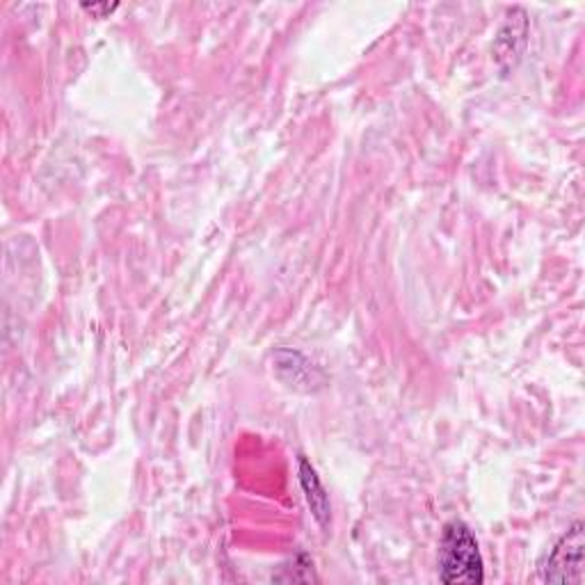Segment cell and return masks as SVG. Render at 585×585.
Segmentation results:
<instances>
[{"mask_svg": "<svg viewBox=\"0 0 585 585\" xmlns=\"http://www.w3.org/2000/svg\"><path fill=\"white\" fill-rule=\"evenodd\" d=\"M439 581L442 583H482L485 567L478 542L465 522L446 524L439 546Z\"/></svg>", "mask_w": 585, "mask_h": 585, "instance_id": "1", "label": "cell"}, {"mask_svg": "<svg viewBox=\"0 0 585 585\" xmlns=\"http://www.w3.org/2000/svg\"><path fill=\"white\" fill-rule=\"evenodd\" d=\"M583 554L585 538L583 524L576 522L551 551L542 565L544 583H583Z\"/></svg>", "mask_w": 585, "mask_h": 585, "instance_id": "2", "label": "cell"}, {"mask_svg": "<svg viewBox=\"0 0 585 585\" xmlns=\"http://www.w3.org/2000/svg\"><path fill=\"white\" fill-rule=\"evenodd\" d=\"M300 482H302V490H305L313 519L322 529H328L332 522V503H330L328 492H325L316 469L309 465L307 458H300Z\"/></svg>", "mask_w": 585, "mask_h": 585, "instance_id": "3", "label": "cell"}, {"mask_svg": "<svg viewBox=\"0 0 585 585\" xmlns=\"http://www.w3.org/2000/svg\"><path fill=\"white\" fill-rule=\"evenodd\" d=\"M83 10L102 19V17H106V14H113V12L117 10V6H110V3H92V6H87V3H85Z\"/></svg>", "mask_w": 585, "mask_h": 585, "instance_id": "4", "label": "cell"}]
</instances>
